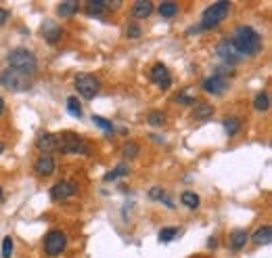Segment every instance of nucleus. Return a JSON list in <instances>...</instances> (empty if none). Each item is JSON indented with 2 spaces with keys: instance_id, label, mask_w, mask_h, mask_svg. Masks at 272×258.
Listing matches in <instances>:
<instances>
[{
  "instance_id": "39448f33",
  "label": "nucleus",
  "mask_w": 272,
  "mask_h": 258,
  "mask_svg": "<svg viewBox=\"0 0 272 258\" xmlns=\"http://www.w3.org/2000/svg\"><path fill=\"white\" fill-rule=\"evenodd\" d=\"M0 86H4L6 90H13V93H23V90H27L32 84H30V78H27V76L6 67L0 72Z\"/></svg>"
},
{
  "instance_id": "1a4fd4ad",
  "label": "nucleus",
  "mask_w": 272,
  "mask_h": 258,
  "mask_svg": "<svg viewBox=\"0 0 272 258\" xmlns=\"http://www.w3.org/2000/svg\"><path fill=\"white\" fill-rule=\"evenodd\" d=\"M78 193V185L72 183V180H59L51 187V199L53 201H63V199H69L72 195Z\"/></svg>"
},
{
  "instance_id": "bb28decb",
  "label": "nucleus",
  "mask_w": 272,
  "mask_h": 258,
  "mask_svg": "<svg viewBox=\"0 0 272 258\" xmlns=\"http://www.w3.org/2000/svg\"><path fill=\"white\" fill-rule=\"evenodd\" d=\"M67 111L73 118H78V120L82 118V103L78 101V97H69V99H67Z\"/></svg>"
},
{
  "instance_id": "f3484780",
  "label": "nucleus",
  "mask_w": 272,
  "mask_h": 258,
  "mask_svg": "<svg viewBox=\"0 0 272 258\" xmlns=\"http://www.w3.org/2000/svg\"><path fill=\"white\" fill-rule=\"evenodd\" d=\"M247 239H249V233L245 231V229H235V231L230 233V248L236 252V250L245 248Z\"/></svg>"
},
{
  "instance_id": "cd10ccee",
  "label": "nucleus",
  "mask_w": 272,
  "mask_h": 258,
  "mask_svg": "<svg viewBox=\"0 0 272 258\" xmlns=\"http://www.w3.org/2000/svg\"><path fill=\"white\" fill-rule=\"evenodd\" d=\"M146 122H149L151 124V126H163V124H165V114H163V111H151V114L149 116H146Z\"/></svg>"
},
{
  "instance_id": "2eb2a0df",
  "label": "nucleus",
  "mask_w": 272,
  "mask_h": 258,
  "mask_svg": "<svg viewBox=\"0 0 272 258\" xmlns=\"http://www.w3.org/2000/svg\"><path fill=\"white\" fill-rule=\"evenodd\" d=\"M251 241H254L255 246H268V243L272 241V229H270V225L257 227L255 233L251 235Z\"/></svg>"
},
{
  "instance_id": "5701e85b",
  "label": "nucleus",
  "mask_w": 272,
  "mask_h": 258,
  "mask_svg": "<svg viewBox=\"0 0 272 258\" xmlns=\"http://www.w3.org/2000/svg\"><path fill=\"white\" fill-rule=\"evenodd\" d=\"M128 172H130L128 166L120 164V166H115L113 170H109L107 174H105L103 180H105V183H111V180H117V179H122V177H128Z\"/></svg>"
},
{
  "instance_id": "f704fd0d",
  "label": "nucleus",
  "mask_w": 272,
  "mask_h": 258,
  "mask_svg": "<svg viewBox=\"0 0 272 258\" xmlns=\"http://www.w3.org/2000/svg\"><path fill=\"white\" fill-rule=\"evenodd\" d=\"M9 15H11V13L6 11V9H0V27H2L6 21H9Z\"/></svg>"
},
{
  "instance_id": "4c0bfd02",
  "label": "nucleus",
  "mask_w": 272,
  "mask_h": 258,
  "mask_svg": "<svg viewBox=\"0 0 272 258\" xmlns=\"http://www.w3.org/2000/svg\"><path fill=\"white\" fill-rule=\"evenodd\" d=\"M2 198H4V191H2V187H0V201H2Z\"/></svg>"
},
{
  "instance_id": "473e14b6",
  "label": "nucleus",
  "mask_w": 272,
  "mask_h": 258,
  "mask_svg": "<svg viewBox=\"0 0 272 258\" xmlns=\"http://www.w3.org/2000/svg\"><path fill=\"white\" fill-rule=\"evenodd\" d=\"M0 256L2 258H11L13 256V237L6 235L2 239V252H0Z\"/></svg>"
},
{
  "instance_id": "a878e982",
  "label": "nucleus",
  "mask_w": 272,
  "mask_h": 258,
  "mask_svg": "<svg viewBox=\"0 0 272 258\" xmlns=\"http://www.w3.org/2000/svg\"><path fill=\"white\" fill-rule=\"evenodd\" d=\"M178 235H180V229H178V227H163L162 231H159V241H162V243H167V241L176 239Z\"/></svg>"
},
{
  "instance_id": "6e6552de",
  "label": "nucleus",
  "mask_w": 272,
  "mask_h": 258,
  "mask_svg": "<svg viewBox=\"0 0 272 258\" xmlns=\"http://www.w3.org/2000/svg\"><path fill=\"white\" fill-rule=\"evenodd\" d=\"M216 53H218V57L224 61V65H230L233 67L235 63H239V61L243 59L239 51L233 46V42H230V38H224V40H220L218 46H216Z\"/></svg>"
},
{
  "instance_id": "dca6fc26",
  "label": "nucleus",
  "mask_w": 272,
  "mask_h": 258,
  "mask_svg": "<svg viewBox=\"0 0 272 258\" xmlns=\"http://www.w3.org/2000/svg\"><path fill=\"white\" fill-rule=\"evenodd\" d=\"M153 13V2L149 0H138L132 4V17L134 19H146Z\"/></svg>"
},
{
  "instance_id": "7c9ffc66",
  "label": "nucleus",
  "mask_w": 272,
  "mask_h": 258,
  "mask_svg": "<svg viewBox=\"0 0 272 258\" xmlns=\"http://www.w3.org/2000/svg\"><path fill=\"white\" fill-rule=\"evenodd\" d=\"M149 199H153V201H165V204L170 206V208L174 206L172 201H167V199H165V191L162 189V187H153V189L149 191Z\"/></svg>"
},
{
  "instance_id": "9b49d317",
  "label": "nucleus",
  "mask_w": 272,
  "mask_h": 258,
  "mask_svg": "<svg viewBox=\"0 0 272 258\" xmlns=\"http://www.w3.org/2000/svg\"><path fill=\"white\" fill-rule=\"evenodd\" d=\"M36 149L42 151V156H51V153L59 151L57 135H53V132H42V135L36 139Z\"/></svg>"
},
{
  "instance_id": "412c9836",
  "label": "nucleus",
  "mask_w": 272,
  "mask_h": 258,
  "mask_svg": "<svg viewBox=\"0 0 272 258\" xmlns=\"http://www.w3.org/2000/svg\"><path fill=\"white\" fill-rule=\"evenodd\" d=\"M180 201H182L188 210H197V208L201 206V198L197 193H193V191H182V195H180Z\"/></svg>"
},
{
  "instance_id": "0eeeda50",
  "label": "nucleus",
  "mask_w": 272,
  "mask_h": 258,
  "mask_svg": "<svg viewBox=\"0 0 272 258\" xmlns=\"http://www.w3.org/2000/svg\"><path fill=\"white\" fill-rule=\"evenodd\" d=\"M67 248V235L59 231V229H53V231H48L46 237H44V252L48 256H59L65 252Z\"/></svg>"
},
{
  "instance_id": "b1692460",
  "label": "nucleus",
  "mask_w": 272,
  "mask_h": 258,
  "mask_svg": "<svg viewBox=\"0 0 272 258\" xmlns=\"http://www.w3.org/2000/svg\"><path fill=\"white\" fill-rule=\"evenodd\" d=\"M157 11L163 19H172V17L178 15V4L176 2H162L157 6Z\"/></svg>"
},
{
  "instance_id": "c756f323",
  "label": "nucleus",
  "mask_w": 272,
  "mask_h": 258,
  "mask_svg": "<svg viewBox=\"0 0 272 258\" xmlns=\"http://www.w3.org/2000/svg\"><path fill=\"white\" fill-rule=\"evenodd\" d=\"M138 153H141V145L134 143V141H130V143H126L124 145V158H128V159H134Z\"/></svg>"
},
{
  "instance_id": "a211bd4d",
  "label": "nucleus",
  "mask_w": 272,
  "mask_h": 258,
  "mask_svg": "<svg viewBox=\"0 0 272 258\" xmlns=\"http://www.w3.org/2000/svg\"><path fill=\"white\" fill-rule=\"evenodd\" d=\"M191 116L193 120H207V118L214 116V105H209V103H195Z\"/></svg>"
},
{
  "instance_id": "ddd939ff",
  "label": "nucleus",
  "mask_w": 272,
  "mask_h": 258,
  "mask_svg": "<svg viewBox=\"0 0 272 258\" xmlns=\"http://www.w3.org/2000/svg\"><path fill=\"white\" fill-rule=\"evenodd\" d=\"M34 170H36L38 177H51V174L57 170V162H54L53 156H40L36 162H34Z\"/></svg>"
},
{
  "instance_id": "9d476101",
  "label": "nucleus",
  "mask_w": 272,
  "mask_h": 258,
  "mask_svg": "<svg viewBox=\"0 0 272 258\" xmlns=\"http://www.w3.org/2000/svg\"><path fill=\"white\" fill-rule=\"evenodd\" d=\"M151 80L162 88V90H167L172 86V74L163 63H155L151 67Z\"/></svg>"
},
{
  "instance_id": "e433bc0d",
  "label": "nucleus",
  "mask_w": 272,
  "mask_h": 258,
  "mask_svg": "<svg viewBox=\"0 0 272 258\" xmlns=\"http://www.w3.org/2000/svg\"><path fill=\"white\" fill-rule=\"evenodd\" d=\"M2 111H4V99L0 97V116H2Z\"/></svg>"
},
{
  "instance_id": "7ed1b4c3",
  "label": "nucleus",
  "mask_w": 272,
  "mask_h": 258,
  "mask_svg": "<svg viewBox=\"0 0 272 258\" xmlns=\"http://www.w3.org/2000/svg\"><path fill=\"white\" fill-rule=\"evenodd\" d=\"M230 11V2H224V0H220V2H214L212 6H207L203 11V15H201V23H199V30H214V27H218L222 21L226 19Z\"/></svg>"
},
{
  "instance_id": "4be33fe9",
  "label": "nucleus",
  "mask_w": 272,
  "mask_h": 258,
  "mask_svg": "<svg viewBox=\"0 0 272 258\" xmlns=\"http://www.w3.org/2000/svg\"><path fill=\"white\" fill-rule=\"evenodd\" d=\"M224 130L228 137H236L241 132V120L236 116H228L224 120Z\"/></svg>"
},
{
  "instance_id": "393cba45",
  "label": "nucleus",
  "mask_w": 272,
  "mask_h": 258,
  "mask_svg": "<svg viewBox=\"0 0 272 258\" xmlns=\"http://www.w3.org/2000/svg\"><path fill=\"white\" fill-rule=\"evenodd\" d=\"M268 107H270V95H268V93L255 95V99H254V109H255V111H268Z\"/></svg>"
},
{
  "instance_id": "f03ea898",
  "label": "nucleus",
  "mask_w": 272,
  "mask_h": 258,
  "mask_svg": "<svg viewBox=\"0 0 272 258\" xmlns=\"http://www.w3.org/2000/svg\"><path fill=\"white\" fill-rule=\"evenodd\" d=\"M6 61H9L11 69H15V72L27 76V78L38 72L36 55H34L32 51H27V48H15V51H11L9 57H6Z\"/></svg>"
},
{
  "instance_id": "aec40b11",
  "label": "nucleus",
  "mask_w": 272,
  "mask_h": 258,
  "mask_svg": "<svg viewBox=\"0 0 272 258\" xmlns=\"http://www.w3.org/2000/svg\"><path fill=\"white\" fill-rule=\"evenodd\" d=\"M57 11H59L61 17H73V15H78V11H80V2H73V0H65V2H61V4L57 6Z\"/></svg>"
},
{
  "instance_id": "f257e3e1",
  "label": "nucleus",
  "mask_w": 272,
  "mask_h": 258,
  "mask_svg": "<svg viewBox=\"0 0 272 258\" xmlns=\"http://www.w3.org/2000/svg\"><path fill=\"white\" fill-rule=\"evenodd\" d=\"M233 46L239 51L241 57H255L262 53V36L251 25H239L230 38Z\"/></svg>"
},
{
  "instance_id": "72a5a7b5",
  "label": "nucleus",
  "mask_w": 272,
  "mask_h": 258,
  "mask_svg": "<svg viewBox=\"0 0 272 258\" xmlns=\"http://www.w3.org/2000/svg\"><path fill=\"white\" fill-rule=\"evenodd\" d=\"M141 34H143V30H141V25H136V23H130L126 27V36L128 38H141Z\"/></svg>"
},
{
  "instance_id": "f8f14e48",
  "label": "nucleus",
  "mask_w": 272,
  "mask_h": 258,
  "mask_svg": "<svg viewBox=\"0 0 272 258\" xmlns=\"http://www.w3.org/2000/svg\"><path fill=\"white\" fill-rule=\"evenodd\" d=\"M201 88H203L207 95H222L228 88V80H222L218 76H209V78H203Z\"/></svg>"
},
{
  "instance_id": "c85d7f7f",
  "label": "nucleus",
  "mask_w": 272,
  "mask_h": 258,
  "mask_svg": "<svg viewBox=\"0 0 272 258\" xmlns=\"http://www.w3.org/2000/svg\"><path fill=\"white\" fill-rule=\"evenodd\" d=\"M92 124L94 126H99V128H103L107 135H113V130H115L113 124H111L109 120H105V118H101V116H92Z\"/></svg>"
},
{
  "instance_id": "4468645a",
  "label": "nucleus",
  "mask_w": 272,
  "mask_h": 258,
  "mask_svg": "<svg viewBox=\"0 0 272 258\" xmlns=\"http://www.w3.org/2000/svg\"><path fill=\"white\" fill-rule=\"evenodd\" d=\"M61 36H63L61 25H57L54 21H44V25H42V38H44L48 44H57Z\"/></svg>"
},
{
  "instance_id": "6ab92c4d",
  "label": "nucleus",
  "mask_w": 272,
  "mask_h": 258,
  "mask_svg": "<svg viewBox=\"0 0 272 258\" xmlns=\"http://www.w3.org/2000/svg\"><path fill=\"white\" fill-rule=\"evenodd\" d=\"M105 9H109L107 2H103V0H88L86 4H84V11H86L88 17H99Z\"/></svg>"
},
{
  "instance_id": "2f4dec72",
  "label": "nucleus",
  "mask_w": 272,
  "mask_h": 258,
  "mask_svg": "<svg viewBox=\"0 0 272 258\" xmlns=\"http://www.w3.org/2000/svg\"><path fill=\"white\" fill-rule=\"evenodd\" d=\"M174 103H180V105H195V97L188 93H176L174 95Z\"/></svg>"
},
{
  "instance_id": "423d86ee",
  "label": "nucleus",
  "mask_w": 272,
  "mask_h": 258,
  "mask_svg": "<svg viewBox=\"0 0 272 258\" xmlns=\"http://www.w3.org/2000/svg\"><path fill=\"white\" fill-rule=\"evenodd\" d=\"M73 86L84 99H94V95L101 90V82L92 74H78L73 78Z\"/></svg>"
},
{
  "instance_id": "58836bf2",
  "label": "nucleus",
  "mask_w": 272,
  "mask_h": 258,
  "mask_svg": "<svg viewBox=\"0 0 272 258\" xmlns=\"http://www.w3.org/2000/svg\"><path fill=\"white\" fill-rule=\"evenodd\" d=\"M2 151H4V143H2V141H0V153H2Z\"/></svg>"
},
{
  "instance_id": "20e7f679",
  "label": "nucleus",
  "mask_w": 272,
  "mask_h": 258,
  "mask_svg": "<svg viewBox=\"0 0 272 258\" xmlns=\"http://www.w3.org/2000/svg\"><path fill=\"white\" fill-rule=\"evenodd\" d=\"M57 141H59V151L61 153H73V156H78V153L80 156H88L90 153L88 143L72 130L61 132V135L57 137Z\"/></svg>"
},
{
  "instance_id": "c9c22d12",
  "label": "nucleus",
  "mask_w": 272,
  "mask_h": 258,
  "mask_svg": "<svg viewBox=\"0 0 272 258\" xmlns=\"http://www.w3.org/2000/svg\"><path fill=\"white\" fill-rule=\"evenodd\" d=\"M207 246H209V248H218V239H216V237H209V239H207Z\"/></svg>"
}]
</instances>
